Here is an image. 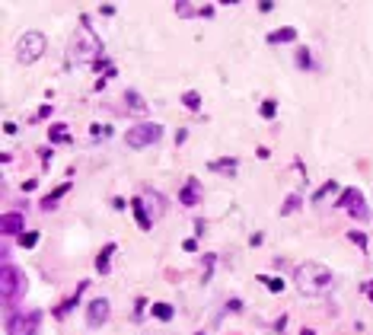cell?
Listing matches in <instances>:
<instances>
[{
  "label": "cell",
  "mask_w": 373,
  "mask_h": 335,
  "mask_svg": "<svg viewBox=\"0 0 373 335\" xmlns=\"http://www.w3.org/2000/svg\"><path fill=\"white\" fill-rule=\"evenodd\" d=\"M22 227H26V217H22L19 211H7L4 220H0V230H4V236H22Z\"/></svg>",
  "instance_id": "obj_9"
},
{
  "label": "cell",
  "mask_w": 373,
  "mask_h": 335,
  "mask_svg": "<svg viewBox=\"0 0 373 335\" xmlns=\"http://www.w3.org/2000/svg\"><path fill=\"white\" fill-rule=\"evenodd\" d=\"M364 291H367V297L373 300V281H367V284H364Z\"/></svg>",
  "instance_id": "obj_32"
},
{
  "label": "cell",
  "mask_w": 373,
  "mask_h": 335,
  "mask_svg": "<svg viewBox=\"0 0 373 335\" xmlns=\"http://www.w3.org/2000/svg\"><path fill=\"white\" fill-rule=\"evenodd\" d=\"M294 284H297V291L306 294V297H322V294L332 291L335 274L326 265H319V262H303V265H297V271H294Z\"/></svg>",
  "instance_id": "obj_1"
},
{
  "label": "cell",
  "mask_w": 373,
  "mask_h": 335,
  "mask_svg": "<svg viewBox=\"0 0 373 335\" xmlns=\"http://www.w3.org/2000/svg\"><path fill=\"white\" fill-rule=\"evenodd\" d=\"M160 137H163V125H156V122H140V125H134V128H128L125 144H128V147H134V150H140V147H150V144H156Z\"/></svg>",
  "instance_id": "obj_5"
},
{
  "label": "cell",
  "mask_w": 373,
  "mask_h": 335,
  "mask_svg": "<svg viewBox=\"0 0 373 335\" xmlns=\"http://www.w3.org/2000/svg\"><path fill=\"white\" fill-rule=\"evenodd\" d=\"M335 188H338V185H335V182H326V185H322V188H316V195H312V201H322V198H326V195H332V191Z\"/></svg>",
  "instance_id": "obj_26"
},
{
  "label": "cell",
  "mask_w": 373,
  "mask_h": 335,
  "mask_svg": "<svg viewBox=\"0 0 373 335\" xmlns=\"http://www.w3.org/2000/svg\"><path fill=\"white\" fill-rule=\"evenodd\" d=\"M39 153H42V163H51V147H42Z\"/></svg>",
  "instance_id": "obj_31"
},
{
  "label": "cell",
  "mask_w": 373,
  "mask_h": 335,
  "mask_svg": "<svg viewBox=\"0 0 373 335\" xmlns=\"http://www.w3.org/2000/svg\"><path fill=\"white\" fill-rule=\"evenodd\" d=\"M105 319H109V300H105V297H96V300H90V306H87V322H90L93 329H99Z\"/></svg>",
  "instance_id": "obj_8"
},
{
  "label": "cell",
  "mask_w": 373,
  "mask_h": 335,
  "mask_svg": "<svg viewBox=\"0 0 373 335\" xmlns=\"http://www.w3.org/2000/svg\"><path fill=\"white\" fill-rule=\"evenodd\" d=\"M259 281L268 287V291H274V294H281V291H284V281H281V278H268V274H259Z\"/></svg>",
  "instance_id": "obj_19"
},
{
  "label": "cell",
  "mask_w": 373,
  "mask_h": 335,
  "mask_svg": "<svg viewBox=\"0 0 373 335\" xmlns=\"http://www.w3.org/2000/svg\"><path fill=\"white\" fill-rule=\"evenodd\" d=\"M67 191H70V182H61V185H58V188L51 191V195H45V201H42V208H45V211H51V208L58 205V198H61V195H67Z\"/></svg>",
  "instance_id": "obj_16"
},
{
  "label": "cell",
  "mask_w": 373,
  "mask_h": 335,
  "mask_svg": "<svg viewBox=\"0 0 373 335\" xmlns=\"http://www.w3.org/2000/svg\"><path fill=\"white\" fill-rule=\"evenodd\" d=\"M42 322V310H29V313H10L7 316V335H35Z\"/></svg>",
  "instance_id": "obj_6"
},
{
  "label": "cell",
  "mask_w": 373,
  "mask_h": 335,
  "mask_svg": "<svg viewBox=\"0 0 373 335\" xmlns=\"http://www.w3.org/2000/svg\"><path fill=\"white\" fill-rule=\"evenodd\" d=\"M309 64H312V61H309V51H306V48H300V51H297V67H303V70H306Z\"/></svg>",
  "instance_id": "obj_27"
},
{
  "label": "cell",
  "mask_w": 373,
  "mask_h": 335,
  "mask_svg": "<svg viewBox=\"0 0 373 335\" xmlns=\"http://www.w3.org/2000/svg\"><path fill=\"white\" fill-rule=\"evenodd\" d=\"M45 48H48V42H45L42 32H22L19 42H16V61L19 64H35L45 54Z\"/></svg>",
  "instance_id": "obj_4"
},
{
  "label": "cell",
  "mask_w": 373,
  "mask_h": 335,
  "mask_svg": "<svg viewBox=\"0 0 373 335\" xmlns=\"http://www.w3.org/2000/svg\"><path fill=\"white\" fill-rule=\"evenodd\" d=\"M109 134H112L109 125H93V128H90V137H93V141H102V137H109Z\"/></svg>",
  "instance_id": "obj_22"
},
{
  "label": "cell",
  "mask_w": 373,
  "mask_h": 335,
  "mask_svg": "<svg viewBox=\"0 0 373 335\" xmlns=\"http://www.w3.org/2000/svg\"><path fill=\"white\" fill-rule=\"evenodd\" d=\"M182 249H185V253H195V249H198V239H185Z\"/></svg>",
  "instance_id": "obj_30"
},
{
  "label": "cell",
  "mask_w": 373,
  "mask_h": 335,
  "mask_svg": "<svg viewBox=\"0 0 373 335\" xmlns=\"http://www.w3.org/2000/svg\"><path fill=\"white\" fill-rule=\"evenodd\" d=\"M48 137H51L54 144H70V128L58 122V125H51V128H48Z\"/></svg>",
  "instance_id": "obj_15"
},
{
  "label": "cell",
  "mask_w": 373,
  "mask_h": 335,
  "mask_svg": "<svg viewBox=\"0 0 373 335\" xmlns=\"http://www.w3.org/2000/svg\"><path fill=\"white\" fill-rule=\"evenodd\" d=\"M351 243L360 246V249H367V236H364V233H351Z\"/></svg>",
  "instance_id": "obj_28"
},
{
  "label": "cell",
  "mask_w": 373,
  "mask_h": 335,
  "mask_svg": "<svg viewBox=\"0 0 373 335\" xmlns=\"http://www.w3.org/2000/svg\"><path fill=\"white\" fill-rule=\"evenodd\" d=\"M259 112H262V118H274V115H278V102H274V99H265Z\"/></svg>",
  "instance_id": "obj_23"
},
{
  "label": "cell",
  "mask_w": 373,
  "mask_h": 335,
  "mask_svg": "<svg viewBox=\"0 0 373 335\" xmlns=\"http://www.w3.org/2000/svg\"><path fill=\"white\" fill-rule=\"evenodd\" d=\"M179 201H182L185 208H195L201 201V182L198 179H188V182L182 185V191H179Z\"/></svg>",
  "instance_id": "obj_10"
},
{
  "label": "cell",
  "mask_w": 373,
  "mask_h": 335,
  "mask_svg": "<svg viewBox=\"0 0 373 335\" xmlns=\"http://www.w3.org/2000/svg\"><path fill=\"white\" fill-rule=\"evenodd\" d=\"M131 208H134V217H137V227H140V230H144V233H147V230H150V227H153V217H150V211H147V201H144V198H134V201H131Z\"/></svg>",
  "instance_id": "obj_11"
},
{
  "label": "cell",
  "mask_w": 373,
  "mask_h": 335,
  "mask_svg": "<svg viewBox=\"0 0 373 335\" xmlns=\"http://www.w3.org/2000/svg\"><path fill=\"white\" fill-rule=\"evenodd\" d=\"M22 294H26V274H22V268L4 262V268H0V300H4V306H16L22 300Z\"/></svg>",
  "instance_id": "obj_3"
},
{
  "label": "cell",
  "mask_w": 373,
  "mask_h": 335,
  "mask_svg": "<svg viewBox=\"0 0 373 335\" xmlns=\"http://www.w3.org/2000/svg\"><path fill=\"white\" fill-rule=\"evenodd\" d=\"M182 102H185V109H191V112H195V109H198V105H201V96H198L195 90H188V93L182 96Z\"/></svg>",
  "instance_id": "obj_21"
},
{
  "label": "cell",
  "mask_w": 373,
  "mask_h": 335,
  "mask_svg": "<svg viewBox=\"0 0 373 335\" xmlns=\"http://www.w3.org/2000/svg\"><path fill=\"white\" fill-rule=\"evenodd\" d=\"M300 208V195H287V201H284V208H281V214H294Z\"/></svg>",
  "instance_id": "obj_25"
},
{
  "label": "cell",
  "mask_w": 373,
  "mask_h": 335,
  "mask_svg": "<svg viewBox=\"0 0 373 335\" xmlns=\"http://www.w3.org/2000/svg\"><path fill=\"white\" fill-rule=\"evenodd\" d=\"M176 13H179V16H191V13H198V10H191L188 4H179V7H176Z\"/></svg>",
  "instance_id": "obj_29"
},
{
  "label": "cell",
  "mask_w": 373,
  "mask_h": 335,
  "mask_svg": "<svg viewBox=\"0 0 373 335\" xmlns=\"http://www.w3.org/2000/svg\"><path fill=\"white\" fill-rule=\"evenodd\" d=\"M144 201H150V217L156 220V217H160V214H163V198L160 195H156V191L153 188H147V191H144V195H140Z\"/></svg>",
  "instance_id": "obj_14"
},
{
  "label": "cell",
  "mask_w": 373,
  "mask_h": 335,
  "mask_svg": "<svg viewBox=\"0 0 373 335\" xmlns=\"http://www.w3.org/2000/svg\"><path fill=\"white\" fill-rule=\"evenodd\" d=\"M153 316L160 319V322H169L176 316V306L173 303H153Z\"/></svg>",
  "instance_id": "obj_17"
},
{
  "label": "cell",
  "mask_w": 373,
  "mask_h": 335,
  "mask_svg": "<svg viewBox=\"0 0 373 335\" xmlns=\"http://www.w3.org/2000/svg\"><path fill=\"white\" fill-rule=\"evenodd\" d=\"M338 208H345V211H351V217L354 220H367L370 217V211H367V205H364V195H360V188H345L341 195H338Z\"/></svg>",
  "instance_id": "obj_7"
},
{
  "label": "cell",
  "mask_w": 373,
  "mask_h": 335,
  "mask_svg": "<svg viewBox=\"0 0 373 335\" xmlns=\"http://www.w3.org/2000/svg\"><path fill=\"white\" fill-rule=\"evenodd\" d=\"M294 39H297V29H294V26H284V29L268 32V42H271V45H287V42H294Z\"/></svg>",
  "instance_id": "obj_13"
},
{
  "label": "cell",
  "mask_w": 373,
  "mask_h": 335,
  "mask_svg": "<svg viewBox=\"0 0 373 335\" xmlns=\"http://www.w3.org/2000/svg\"><path fill=\"white\" fill-rule=\"evenodd\" d=\"M99 58H102V39L90 26H80L74 32V39H70V45H67V64H74V67L96 64Z\"/></svg>",
  "instance_id": "obj_2"
},
{
  "label": "cell",
  "mask_w": 373,
  "mask_h": 335,
  "mask_svg": "<svg viewBox=\"0 0 373 335\" xmlns=\"http://www.w3.org/2000/svg\"><path fill=\"white\" fill-rule=\"evenodd\" d=\"M211 170H214V173H230V176H233L236 160H214V163H211Z\"/></svg>",
  "instance_id": "obj_20"
},
{
  "label": "cell",
  "mask_w": 373,
  "mask_h": 335,
  "mask_svg": "<svg viewBox=\"0 0 373 335\" xmlns=\"http://www.w3.org/2000/svg\"><path fill=\"white\" fill-rule=\"evenodd\" d=\"M112 256H115V243L102 246V253L96 256V271H99V274H109V268H112Z\"/></svg>",
  "instance_id": "obj_12"
},
{
  "label": "cell",
  "mask_w": 373,
  "mask_h": 335,
  "mask_svg": "<svg viewBox=\"0 0 373 335\" xmlns=\"http://www.w3.org/2000/svg\"><path fill=\"white\" fill-rule=\"evenodd\" d=\"M35 243H39V233H35V230H29V233L19 236V246H22V249H32Z\"/></svg>",
  "instance_id": "obj_24"
},
{
  "label": "cell",
  "mask_w": 373,
  "mask_h": 335,
  "mask_svg": "<svg viewBox=\"0 0 373 335\" xmlns=\"http://www.w3.org/2000/svg\"><path fill=\"white\" fill-rule=\"evenodd\" d=\"M125 99H128V109H131V112H147V102H144L134 90H128V93H125Z\"/></svg>",
  "instance_id": "obj_18"
}]
</instances>
